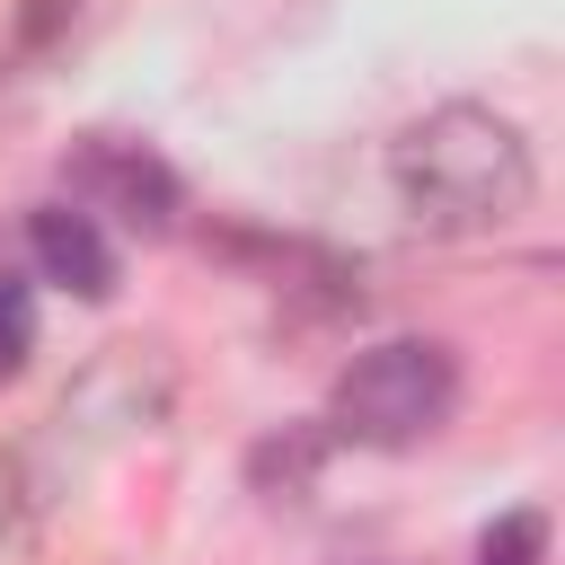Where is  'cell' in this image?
<instances>
[{"instance_id":"obj_6","label":"cell","mask_w":565,"mask_h":565,"mask_svg":"<svg viewBox=\"0 0 565 565\" xmlns=\"http://www.w3.org/2000/svg\"><path fill=\"white\" fill-rule=\"evenodd\" d=\"M318 459H327V433L318 424H282V433H265L256 450H247V477H256V494H309V477H318Z\"/></svg>"},{"instance_id":"obj_8","label":"cell","mask_w":565,"mask_h":565,"mask_svg":"<svg viewBox=\"0 0 565 565\" xmlns=\"http://www.w3.org/2000/svg\"><path fill=\"white\" fill-rule=\"evenodd\" d=\"M477 565H547V521L539 512H503L477 539Z\"/></svg>"},{"instance_id":"obj_9","label":"cell","mask_w":565,"mask_h":565,"mask_svg":"<svg viewBox=\"0 0 565 565\" xmlns=\"http://www.w3.org/2000/svg\"><path fill=\"white\" fill-rule=\"evenodd\" d=\"M62 9H71V0H35V9H26V44H44V35L62 26Z\"/></svg>"},{"instance_id":"obj_3","label":"cell","mask_w":565,"mask_h":565,"mask_svg":"<svg viewBox=\"0 0 565 565\" xmlns=\"http://www.w3.org/2000/svg\"><path fill=\"white\" fill-rule=\"evenodd\" d=\"M62 185H71V203L106 230H132V238H168L177 230V168L159 159V150H141V141H124V132H88V141H71V159H62Z\"/></svg>"},{"instance_id":"obj_4","label":"cell","mask_w":565,"mask_h":565,"mask_svg":"<svg viewBox=\"0 0 565 565\" xmlns=\"http://www.w3.org/2000/svg\"><path fill=\"white\" fill-rule=\"evenodd\" d=\"M168 415V362L150 344H115L71 397H62V424H79L88 441H124V433H150Z\"/></svg>"},{"instance_id":"obj_1","label":"cell","mask_w":565,"mask_h":565,"mask_svg":"<svg viewBox=\"0 0 565 565\" xmlns=\"http://www.w3.org/2000/svg\"><path fill=\"white\" fill-rule=\"evenodd\" d=\"M388 185L406 203L415 230L433 238H486L503 230L512 212H530V132L477 97H450L433 115H415L397 141H388Z\"/></svg>"},{"instance_id":"obj_5","label":"cell","mask_w":565,"mask_h":565,"mask_svg":"<svg viewBox=\"0 0 565 565\" xmlns=\"http://www.w3.org/2000/svg\"><path fill=\"white\" fill-rule=\"evenodd\" d=\"M26 247H35V274H44V282H62V291H79V300H106V291H115V247H106V230H97L79 203H44V212L26 221Z\"/></svg>"},{"instance_id":"obj_2","label":"cell","mask_w":565,"mask_h":565,"mask_svg":"<svg viewBox=\"0 0 565 565\" xmlns=\"http://www.w3.org/2000/svg\"><path fill=\"white\" fill-rule=\"evenodd\" d=\"M459 406V362L433 335H388L335 371V433L371 450H415L450 424Z\"/></svg>"},{"instance_id":"obj_7","label":"cell","mask_w":565,"mask_h":565,"mask_svg":"<svg viewBox=\"0 0 565 565\" xmlns=\"http://www.w3.org/2000/svg\"><path fill=\"white\" fill-rule=\"evenodd\" d=\"M35 353V291L26 274H0V380H18Z\"/></svg>"}]
</instances>
